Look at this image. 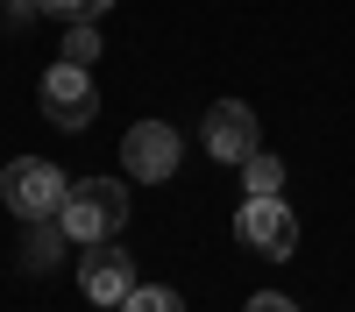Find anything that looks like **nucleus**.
Returning <instances> with one entry per match:
<instances>
[{
	"mask_svg": "<svg viewBox=\"0 0 355 312\" xmlns=\"http://www.w3.org/2000/svg\"><path fill=\"white\" fill-rule=\"evenodd\" d=\"M242 312H299V298H284V291H256Z\"/></svg>",
	"mask_w": 355,
	"mask_h": 312,
	"instance_id": "obj_13",
	"label": "nucleus"
},
{
	"mask_svg": "<svg viewBox=\"0 0 355 312\" xmlns=\"http://www.w3.org/2000/svg\"><path fill=\"white\" fill-rule=\"evenodd\" d=\"M57 241H64V227L36 220V235H28V270H50V263H57Z\"/></svg>",
	"mask_w": 355,
	"mask_h": 312,
	"instance_id": "obj_11",
	"label": "nucleus"
},
{
	"mask_svg": "<svg viewBox=\"0 0 355 312\" xmlns=\"http://www.w3.org/2000/svg\"><path fill=\"white\" fill-rule=\"evenodd\" d=\"M256 149H263V128H256V107L249 100H214V107H206V156L249 163Z\"/></svg>",
	"mask_w": 355,
	"mask_h": 312,
	"instance_id": "obj_7",
	"label": "nucleus"
},
{
	"mask_svg": "<svg viewBox=\"0 0 355 312\" xmlns=\"http://www.w3.org/2000/svg\"><path fill=\"white\" fill-rule=\"evenodd\" d=\"M121 163H128L135 185H171L178 163H185V149H178V128H171V121H135V128L121 135Z\"/></svg>",
	"mask_w": 355,
	"mask_h": 312,
	"instance_id": "obj_4",
	"label": "nucleus"
},
{
	"mask_svg": "<svg viewBox=\"0 0 355 312\" xmlns=\"http://www.w3.org/2000/svg\"><path fill=\"white\" fill-rule=\"evenodd\" d=\"M57 227L64 241H114L128 227V185L121 178H78L57 206Z\"/></svg>",
	"mask_w": 355,
	"mask_h": 312,
	"instance_id": "obj_1",
	"label": "nucleus"
},
{
	"mask_svg": "<svg viewBox=\"0 0 355 312\" xmlns=\"http://www.w3.org/2000/svg\"><path fill=\"white\" fill-rule=\"evenodd\" d=\"M100 21H64V64H85V71H93L100 64Z\"/></svg>",
	"mask_w": 355,
	"mask_h": 312,
	"instance_id": "obj_9",
	"label": "nucleus"
},
{
	"mask_svg": "<svg viewBox=\"0 0 355 312\" xmlns=\"http://www.w3.org/2000/svg\"><path fill=\"white\" fill-rule=\"evenodd\" d=\"M36 107H43L50 128L78 135V128H93V113H100V85H93V71H85V64H57V71H43Z\"/></svg>",
	"mask_w": 355,
	"mask_h": 312,
	"instance_id": "obj_3",
	"label": "nucleus"
},
{
	"mask_svg": "<svg viewBox=\"0 0 355 312\" xmlns=\"http://www.w3.org/2000/svg\"><path fill=\"white\" fill-rule=\"evenodd\" d=\"M234 235H242L263 263H284L291 248H299V213L284 206V199H242V213H234Z\"/></svg>",
	"mask_w": 355,
	"mask_h": 312,
	"instance_id": "obj_5",
	"label": "nucleus"
},
{
	"mask_svg": "<svg viewBox=\"0 0 355 312\" xmlns=\"http://www.w3.org/2000/svg\"><path fill=\"white\" fill-rule=\"evenodd\" d=\"M64 192H71V178L50 156H15L0 170V199H8V213H21V220H57Z\"/></svg>",
	"mask_w": 355,
	"mask_h": 312,
	"instance_id": "obj_2",
	"label": "nucleus"
},
{
	"mask_svg": "<svg viewBox=\"0 0 355 312\" xmlns=\"http://www.w3.org/2000/svg\"><path fill=\"white\" fill-rule=\"evenodd\" d=\"M0 15H8L15 28H28V21H36V15H43V0H8V8H0Z\"/></svg>",
	"mask_w": 355,
	"mask_h": 312,
	"instance_id": "obj_14",
	"label": "nucleus"
},
{
	"mask_svg": "<svg viewBox=\"0 0 355 312\" xmlns=\"http://www.w3.org/2000/svg\"><path fill=\"white\" fill-rule=\"evenodd\" d=\"M242 185H249V199H284V163L256 149V156L242 163Z\"/></svg>",
	"mask_w": 355,
	"mask_h": 312,
	"instance_id": "obj_8",
	"label": "nucleus"
},
{
	"mask_svg": "<svg viewBox=\"0 0 355 312\" xmlns=\"http://www.w3.org/2000/svg\"><path fill=\"white\" fill-rule=\"evenodd\" d=\"M121 312H185V298H178L171 284H135V291L121 298Z\"/></svg>",
	"mask_w": 355,
	"mask_h": 312,
	"instance_id": "obj_10",
	"label": "nucleus"
},
{
	"mask_svg": "<svg viewBox=\"0 0 355 312\" xmlns=\"http://www.w3.org/2000/svg\"><path fill=\"white\" fill-rule=\"evenodd\" d=\"M78 291L93 298V305H114V312H121V298L135 291L128 248H121V241H85V255H78Z\"/></svg>",
	"mask_w": 355,
	"mask_h": 312,
	"instance_id": "obj_6",
	"label": "nucleus"
},
{
	"mask_svg": "<svg viewBox=\"0 0 355 312\" xmlns=\"http://www.w3.org/2000/svg\"><path fill=\"white\" fill-rule=\"evenodd\" d=\"M107 8H114V0H43V15H64V21H93Z\"/></svg>",
	"mask_w": 355,
	"mask_h": 312,
	"instance_id": "obj_12",
	"label": "nucleus"
}]
</instances>
